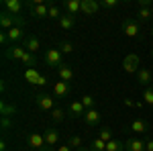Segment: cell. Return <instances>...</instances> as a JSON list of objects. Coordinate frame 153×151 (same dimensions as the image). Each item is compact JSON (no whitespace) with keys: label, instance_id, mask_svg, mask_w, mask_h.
<instances>
[{"label":"cell","instance_id":"12","mask_svg":"<svg viewBox=\"0 0 153 151\" xmlns=\"http://www.w3.org/2000/svg\"><path fill=\"white\" fill-rule=\"evenodd\" d=\"M31 16L35 19H49V0L45 4H37V6H31Z\"/></svg>","mask_w":153,"mask_h":151},{"label":"cell","instance_id":"29","mask_svg":"<svg viewBox=\"0 0 153 151\" xmlns=\"http://www.w3.org/2000/svg\"><path fill=\"white\" fill-rule=\"evenodd\" d=\"M80 100H82V104L86 106V110L94 108V104H96V98H94V96H90V94H84V96L80 98Z\"/></svg>","mask_w":153,"mask_h":151},{"label":"cell","instance_id":"45","mask_svg":"<svg viewBox=\"0 0 153 151\" xmlns=\"http://www.w3.org/2000/svg\"><path fill=\"white\" fill-rule=\"evenodd\" d=\"M151 12H153V4H151Z\"/></svg>","mask_w":153,"mask_h":151},{"label":"cell","instance_id":"23","mask_svg":"<svg viewBox=\"0 0 153 151\" xmlns=\"http://www.w3.org/2000/svg\"><path fill=\"white\" fill-rule=\"evenodd\" d=\"M59 27H61L63 31H71V29L76 27V16H71V14H63V16L59 19Z\"/></svg>","mask_w":153,"mask_h":151},{"label":"cell","instance_id":"31","mask_svg":"<svg viewBox=\"0 0 153 151\" xmlns=\"http://www.w3.org/2000/svg\"><path fill=\"white\" fill-rule=\"evenodd\" d=\"M143 102L149 104V106H153V86H149V88L143 90Z\"/></svg>","mask_w":153,"mask_h":151},{"label":"cell","instance_id":"4","mask_svg":"<svg viewBox=\"0 0 153 151\" xmlns=\"http://www.w3.org/2000/svg\"><path fill=\"white\" fill-rule=\"evenodd\" d=\"M139 65H141V59H139L137 53H129L127 57L123 59V70L127 71V74H137V71L141 70Z\"/></svg>","mask_w":153,"mask_h":151},{"label":"cell","instance_id":"39","mask_svg":"<svg viewBox=\"0 0 153 151\" xmlns=\"http://www.w3.org/2000/svg\"><path fill=\"white\" fill-rule=\"evenodd\" d=\"M145 151H153V139L145 141Z\"/></svg>","mask_w":153,"mask_h":151},{"label":"cell","instance_id":"33","mask_svg":"<svg viewBox=\"0 0 153 151\" xmlns=\"http://www.w3.org/2000/svg\"><path fill=\"white\" fill-rule=\"evenodd\" d=\"M21 61H23L25 65H29V68H31V65H35V63H37L35 55H33V53H29V51H27V53H25V57L21 59Z\"/></svg>","mask_w":153,"mask_h":151},{"label":"cell","instance_id":"15","mask_svg":"<svg viewBox=\"0 0 153 151\" xmlns=\"http://www.w3.org/2000/svg\"><path fill=\"white\" fill-rule=\"evenodd\" d=\"M100 112L96 110V108H90V110H86V115H84V123L88 125V127H96L98 123H100Z\"/></svg>","mask_w":153,"mask_h":151},{"label":"cell","instance_id":"16","mask_svg":"<svg viewBox=\"0 0 153 151\" xmlns=\"http://www.w3.org/2000/svg\"><path fill=\"white\" fill-rule=\"evenodd\" d=\"M137 82L141 84V86H145V88H149L153 84V76H151V71L147 70V68H141V70L137 71Z\"/></svg>","mask_w":153,"mask_h":151},{"label":"cell","instance_id":"10","mask_svg":"<svg viewBox=\"0 0 153 151\" xmlns=\"http://www.w3.org/2000/svg\"><path fill=\"white\" fill-rule=\"evenodd\" d=\"M68 112H70L71 118H84V115H86V106L82 104V100H74L70 104V108H68Z\"/></svg>","mask_w":153,"mask_h":151},{"label":"cell","instance_id":"5","mask_svg":"<svg viewBox=\"0 0 153 151\" xmlns=\"http://www.w3.org/2000/svg\"><path fill=\"white\" fill-rule=\"evenodd\" d=\"M35 104L41 108V110H53L55 108V98L51 94H45V92H39L35 96Z\"/></svg>","mask_w":153,"mask_h":151},{"label":"cell","instance_id":"24","mask_svg":"<svg viewBox=\"0 0 153 151\" xmlns=\"http://www.w3.org/2000/svg\"><path fill=\"white\" fill-rule=\"evenodd\" d=\"M106 151H127L125 141H118V139L108 141V143H106Z\"/></svg>","mask_w":153,"mask_h":151},{"label":"cell","instance_id":"3","mask_svg":"<svg viewBox=\"0 0 153 151\" xmlns=\"http://www.w3.org/2000/svg\"><path fill=\"white\" fill-rule=\"evenodd\" d=\"M27 143H29L31 149H35V151H53L47 143H45L43 133H31V135L27 137Z\"/></svg>","mask_w":153,"mask_h":151},{"label":"cell","instance_id":"37","mask_svg":"<svg viewBox=\"0 0 153 151\" xmlns=\"http://www.w3.org/2000/svg\"><path fill=\"white\" fill-rule=\"evenodd\" d=\"M8 127H12V121H10V116H2V129L6 131Z\"/></svg>","mask_w":153,"mask_h":151},{"label":"cell","instance_id":"7","mask_svg":"<svg viewBox=\"0 0 153 151\" xmlns=\"http://www.w3.org/2000/svg\"><path fill=\"white\" fill-rule=\"evenodd\" d=\"M25 78L31 82V84H37V86H45V84H47V78H45V76H41V74H39L35 68H27V71H25Z\"/></svg>","mask_w":153,"mask_h":151},{"label":"cell","instance_id":"6","mask_svg":"<svg viewBox=\"0 0 153 151\" xmlns=\"http://www.w3.org/2000/svg\"><path fill=\"white\" fill-rule=\"evenodd\" d=\"M61 51L59 49H47L45 51V63L51 65V68H59V65H63V61H61Z\"/></svg>","mask_w":153,"mask_h":151},{"label":"cell","instance_id":"42","mask_svg":"<svg viewBox=\"0 0 153 151\" xmlns=\"http://www.w3.org/2000/svg\"><path fill=\"white\" fill-rule=\"evenodd\" d=\"M0 151H6V141H4V139L0 141Z\"/></svg>","mask_w":153,"mask_h":151},{"label":"cell","instance_id":"25","mask_svg":"<svg viewBox=\"0 0 153 151\" xmlns=\"http://www.w3.org/2000/svg\"><path fill=\"white\" fill-rule=\"evenodd\" d=\"M61 16H63V14H61V10H59V6L55 4V2H51V0H49V19L59 23V19H61Z\"/></svg>","mask_w":153,"mask_h":151},{"label":"cell","instance_id":"36","mask_svg":"<svg viewBox=\"0 0 153 151\" xmlns=\"http://www.w3.org/2000/svg\"><path fill=\"white\" fill-rule=\"evenodd\" d=\"M59 51H61V53H71V51H74V45H71L70 41H61V45H59Z\"/></svg>","mask_w":153,"mask_h":151},{"label":"cell","instance_id":"17","mask_svg":"<svg viewBox=\"0 0 153 151\" xmlns=\"http://www.w3.org/2000/svg\"><path fill=\"white\" fill-rule=\"evenodd\" d=\"M100 8V2H96V0H82V12L84 14H88V16H92L96 14Z\"/></svg>","mask_w":153,"mask_h":151},{"label":"cell","instance_id":"34","mask_svg":"<svg viewBox=\"0 0 153 151\" xmlns=\"http://www.w3.org/2000/svg\"><path fill=\"white\" fill-rule=\"evenodd\" d=\"M68 145H70L71 149L76 147V149H80L82 147V137H78V135H74V137H70V141H68Z\"/></svg>","mask_w":153,"mask_h":151},{"label":"cell","instance_id":"11","mask_svg":"<svg viewBox=\"0 0 153 151\" xmlns=\"http://www.w3.org/2000/svg\"><path fill=\"white\" fill-rule=\"evenodd\" d=\"M25 53H27V49H25L23 45H12V47H8L6 51H4V57H8V59H21L25 57Z\"/></svg>","mask_w":153,"mask_h":151},{"label":"cell","instance_id":"21","mask_svg":"<svg viewBox=\"0 0 153 151\" xmlns=\"http://www.w3.org/2000/svg\"><path fill=\"white\" fill-rule=\"evenodd\" d=\"M57 74H59V80H61V82H68V84H70V82L74 80V76H76V74H74V70H71L68 63L59 65V68H57Z\"/></svg>","mask_w":153,"mask_h":151},{"label":"cell","instance_id":"18","mask_svg":"<svg viewBox=\"0 0 153 151\" xmlns=\"http://www.w3.org/2000/svg\"><path fill=\"white\" fill-rule=\"evenodd\" d=\"M6 35H8V39H10V43H19V41H25L27 39V35H25L23 27H14V29H10V31H4Z\"/></svg>","mask_w":153,"mask_h":151},{"label":"cell","instance_id":"41","mask_svg":"<svg viewBox=\"0 0 153 151\" xmlns=\"http://www.w3.org/2000/svg\"><path fill=\"white\" fill-rule=\"evenodd\" d=\"M57 151H74V149H71L70 145L65 143V145H61V147H57Z\"/></svg>","mask_w":153,"mask_h":151},{"label":"cell","instance_id":"28","mask_svg":"<svg viewBox=\"0 0 153 151\" xmlns=\"http://www.w3.org/2000/svg\"><path fill=\"white\" fill-rule=\"evenodd\" d=\"M51 118H53V123H63L65 121V110L63 108H53L51 110Z\"/></svg>","mask_w":153,"mask_h":151},{"label":"cell","instance_id":"13","mask_svg":"<svg viewBox=\"0 0 153 151\" xmlns=\"http://www.w3.org/2000/svg\"><path fill=\"white\" fill-rule=\"evenodd\" d=\"M71 92V86L68 82H55V86H53V96H57V98H65L68 94Z\"/></svg>","mask_w":153,"mask_h":151},{"label":"cell","instance_id":"40","mask_svg":"<svg viewBox=\"0 0 153 151\" xmlns=\"http://www.w3.org/2000/svg\"><path fill=\"white\" fill-rule=\"evenodd\" d=\"M125 106H137V102H133V100H131V98H125Z\"/></svg>","mask_w":153,"mask_h":151},{"label":"cell","instance_id":"20","mask_svg":"<svg viewBox=\"0 0 153 151\" xmlns=\"http://www.w3.org/2000/svg\"><path fill=\"white\" fill-rule=\"evenodd\" d=\"M43 137H45V143H47L49 147L59 145V131H55V129H45Z\"/></svg>","mask_w":153,"mask_h":151},{"label":"cell","instance_id":"30","mask_svg":"<svg viewBox=\"0 0 153 151\" xmlns=\"http://www.w3.org/2000/svg\"><path fill=\"white\" fill-rule=\"evenodd\" d=\"M98 139H102L104 143H108V141H112V131H110L108 127L100 129V131H98Z\"/></svg>","mask_w":153,"mask_h":151},{"label":"cell","instance_id":"26","mask_svg":"<svg viewBox=\"0 0 153 151\" xmlns=\"http://www.w3.org/2000/svg\"><path fill=\"white\" fill-rule=\"evenodd\" d=\"M0 110H2V116H12L16 112V106L14 104H8L6 100H2V106H0Z\"/></svg>","mask_w":153,"mask_h":151},{"label":"cell","instance_id":"35","mask_svg":"<svg viewBox=\"0 0 153 151\" xmlns=\"http://www.w3.org/2000/svg\"><path fill=\"white\" fill-rule=\"evenodd\" d=\"M118 4H120V0H102V2H100V6H102V8H108V10H110V8H117Z\"/></svg>","mask_w":153,"mask_h":151},{"label":"cell","instance_id":"44","mask_svg":"<svg viewBox=\"0 0 153 151\" xmlns=\"http://www.w3.org/2000/svg\"><path fill=\"white\" fill-rule=\"evenodd\" d=\"M151 35H153V27H151Z\"/></svg>","mask_w":153,"mask_h":151},{"label":"cell","instance_id":"22","mask_svg":"<svg viewBox=\"0 0 153 151\" xmlns=\"http://www.w3.org/2000/svg\"><path fill=\"white\" fill-rule=\"evenodd\" d=\"M125 147H127V151H145V141L133 137V139L125 141Z\"/></svg>","mask_w":153,"mask_h":151},{"label":"cell","instance_id":"2","mask_svg":"<svg viewBox=\"0 0 153 151\" xmlns=\"http://www.w3.org/2000/svg\"><path fill=\"white\" fill-rule=\"evenodd\" d=\"M120 29L131 39H139L141 37V25H139V21H135V19H125L123 25H120Z\"/></svg>","mask_w":153,"mask_h":151},{"label":"cell","instance_id":"27","mask_svg":"<svg viewBox=\"0 0 153 151\" xmlns=\"http://www.w3.org/2000/svg\"><path fill=\"white\" fill-rule=\"evenodd\" d=\"M137 16H139V21H149L153 16V12H151V6H143V8H139V12H137Z\"/></svg>","mask_w":153,"mask_h":151},{"label":"cell","instance_id":"8","mask_svg":"<svg viewBox=\"0 0 153 151\" xmlns=\"http://www.w3.org/2000/svg\"><path fill=\"white\" fill-rule=\"evenodd\" d=\"M131 133H135V135H147L149 133V123L143 121V118H135L131 123Z\"/></svg>","mask_w":153,"mask_h":151},{"label":"cell","instance_id":"43","mask_svg":"<svg viewBox=\"0 0 153 151\" xmlns=\"http://www.w3.org/2000/svg\"><path fill=\"white\" fill-rule=\"evenodd\" d=\"M78 151H86V149H84V147H80V149H78Z\"/></svg>","mask_w":153,"mask_h":151},{"label":"cell","instance_id":"19","mask_svg":"<svg viewBox=\"0 0 153 151\" xmlns=\"http://www.w3.org/2000/svg\"><path fill=\"white\" fill-rule=\"evenodd\" d=\"M63 8L68 10V14L76 16L78 12H82V0H65L63 2Z\"/></svg>","mask_w":153,"mask_h":151},{"label":"cell","instance_id":"14","mask_svg":"<svg viewBox=\"0 0 153 151\" xmlns=\"http://www.w3.org/2000/svg\"><path fill=\"white\" fill-rule=\"evenodd\" d=\"M23 47L29 53H37V51L41 49V43H39V39H37L35 35H27V39L23 41Z\"/></svg>","mask_w":153,"mask_h":151},{"label":"cell","instance_id":"38","mask_svg":"<svg viewBox=\"0 0 153 151\" xmlns=\"http://www.w3.org/2000/svg\"><path fill=\"white\" fill-rule=\"evenodd\" d=\"M8 41H10V39H8V35H6V33H0V43H2V45H6Z\"/></svg>","mask_w":153,"mask_h":151},{"label":"cell","instance_id":"1","mask_svg":"<svg viewBox=\"0 0 153 151\" xmlns=\"http://www.w3.org/2000/svg\"><path fill=\"white\" fill-rule=\"evenodd\" d=\"M0 27H2V31H10L14 27H25V19L21 16H14L10 12L2 10L0 12Z\"/></svg>","mask_w":153,"mask_h":151},{"label":"cell","instance_id":"32","mask_svg":"<svg viewBox=\"0 0 153 151\" xmlns=\"http://www.w3.org/2000/svg\"><path fill=\"white\" fill-rule=\"evenodd\" d=\"M92 151H106V143L96 137V139L92 141Z\"/></svg>","mask_w":153,"mask_h":151},{"label":"cell","instance_id":"9","mask_svg":"<svg viewBox=\"0 0 153 151\" xmlns=\"http://www.w3.org/2000/svg\"><path fill=\"white\" fill-rule=\"evenodd\" d=\"M23 8H25V2H21V0H4V10L14 14V16H19L23 12Z\"/></svg>","mask_w":153,"mask_h":151}]
</instances>
